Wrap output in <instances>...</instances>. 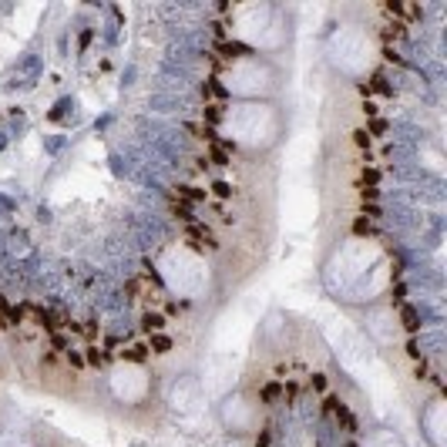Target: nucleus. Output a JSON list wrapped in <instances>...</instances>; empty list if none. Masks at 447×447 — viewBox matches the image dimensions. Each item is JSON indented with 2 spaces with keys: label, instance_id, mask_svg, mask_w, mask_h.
Instances as JSON below:
<instances>
[{
  "label": "nucleus",
  "instance_id": "1",
  "mask_svg": "<svg viewBox=\"0 0 447 447\" xmlns=\"http://www.w3.org/2000/svg\"><path fill=\"white\" fill-rule=\"evenodd\" d=\"M185 235H189V242L195 249H215V235L209 232V229H202V225H189Z\"/></svg>",
  "mask_w": 447,
  "mask_h": 447
},
{
  "label": "nucleus",
  "instance_id": "2",
  "mask_svg": "<svg viewBox=\"0 0 447 447\" xmlns=\"http://www.w3.org/2000/svg\"><path fill=\"white\" fill-rule=\"evenodd\" d=\"M400 320H403V326H407L410 333H417V326H420V316H417L410 306H403V310H400Z\"/></svg>",
  "mask_w": 447,
  "mask_h": 447
},
{
  "label": "nucleus",
  "instance_id": "3",
  "mask_svg": "<svg viewBox=\"0 0 447 447\" xmlns=\"http://www.w3.org/2000/svg\"><path fill=\"white\" fill-rule=\"evenodd\" d=\"M222 54L232 61V57H242V54H249V51H246V44H239V41H225V44H222Z\"/></svg>",
  "mask_w": 447,
  "mask_h": 447
},
{
  "label": "nucleus",
  "instance_id": "4",
  "mask_svg": "<svg viewBox=\"0 0 447 447\" xmlns=\"http://www.w3.org/2000/svg\"><path fill=\"white\" fill-rule=\"evenodd\" d=\"M141 326H145L148 333H158V330L165 326V316H158V313H145V320H141Z\"/></svg>",
  "mask_w": 447,
  "mask_h": 447
},
{
  "label": "nucleus",
  "instance_id": "5",
  "mask_svg": "<svg viewBox=\"0 0 447 447\" xmlns=\"http://www.w3.org/2000/svg\"><path fill=\"white\" fill-rule=\"evenodd\" d=\"M179 195L182 199H189V202H205V192L195 189V185H179Z\"/></svg>",
  "mask_w": 447,
  "mask_h": 447
},
{
  "label": "nucleus",
  "instance_id": "6",
  "mask_svg": "<svg viewBox=\"0 0 447 447\" xmlns=\"http://www.w3.org/2000/svg\"><path fill=\"white\" fill-rule=\"evenodd\" d=\"M152 347H155V353H168V350H172V340H168V336H152Z\"/></svg>",
  "mask_w": 447,
  "mask_h": 447
},
{
  "label": "nucleus",
  "instance_id": "7",
  "mask_svg": "<svg viewBox=\"0 0 447 447\" xmlns=\"http://www.w3.org/2000/svg\"><path fill=\"white\" fill-rule=\"evenodd\" d=\"M172 212L179 215L182 222H189V225H192V209H189V205H182V202H175V205H172Z\"/></svg>",
  "mask_w": 447,
  "mask_h": 447
},
{
  "label": "nucleus",
  "instance_id": "8",
  "mask_svg": "<svg viewBox=\"0 0 447 447\" xmlns=\"http://www.w3.org/2000/svg\"><path fill=\"white\" fill-rule=\"evenodd\" d=\"M212 189H215V195H219V199H229V195H232V185H229V182H215Z\"/></svg>",
  "mask_w": 447,
  "mask_h": 447
},
{
  "label": "nucleus",
  "instance_id": "9",
  "mask_svg": "<svg viewBox=\"0 0 447 447\" xmlns=\"http://www.w3.org/2000/svg\"><path fill=\"white\" fill-rule=\"evenodd\" d=\"M205 118H209V121H219V118H222V108H219V104H205Z\"/></svg>",
  "mask_w": 447,
  "mask_h": 447
},
{
  "label": "nucleus",
  "instance_id": "10",
  "mask_svg": "<svg viewBox=\"0 0 447 447\" xmlns=\"http://www.w3.org/2000/svg\"><path fill=\"white\" fill-rule=\"evenodd\" d=\"M212 162H215V165H232V162H229V155H225L222 148H212Z\"/></svg>",
  "mask_w": 447,
  "mask_h": 447
},
{
  "label": "nucleus",
  "instance_id": "11",
  "mask_svg": "<svg viewBox=\"0 0 447 447\" xmlns=\"http://www.w3.org/2000/svg\"><path fill=\"white\" fill-rule=\"evenodd\" d=\"M370 229H373V225H370L367 219H357V222H353V232H357V235H367Z\"/></svg>",
  "mask_w": 447,
  "mask_h": 447
},
{
  "label": "nucleus",
  "instance_id": "12",
  "mask_svg": "<svg viewBox=\"0 0 447 447\" xmlns=\"http://www.w3.org/2000/svg\"><path fill=\"white\" fill-rule=\"evenodd\" d=\"M353 141L360 148H370V131H353Z\"/></svg>",
  "mask_w": 447,
  "mask_h": 447
},
{
  "label": "nucleus",
  "instance_id": "13",
  "mask_svg": "<svg viewBox=\"0 0 447 447\" xmlns=\"http://www.w3.org/2000/svg\"><path fill=\"white\" fill-rule=\"evenodd\" d=\"M373 88L380 91V94H393V91H390V84H387V81H383L380 74H377V78H373Z\"/></svg>",
  "mask_w": 447,
  "mask_h": 447
},
{
  "label": "nucleus",
  "instance_id": "14",
  "mask_svg": "<svg viewBox=\"0 0 447 447\" xmlns=\"http://www.w3.org/2000/svg\"><path fill=\"white\" fill-rule=\"evenodd\" d=\"M262 397H266V400H276V397H279V387H276V383H269L266 390H262Z\"/></svg>",
  "mask_w": 447,
  "mask_h": 447
},
{
  "label": "nucleus",
  "instance_id": "15",
  "mask_svg": "<svg viewBox=\"0 0 447 447\" xmlns=\"http://www.w3.org/2000/svg\"><path fill=\"white\" fill-rule=\"evenodd\" d=\"M128 357L131 360H145V347H131L128 350Z\"/></svg>",
  "mask_w": 447,
  "mask_h": 447
},
{
  "label": "nucleus",
  "instance_id": "16",
  "mask_svg": "<svg viewBox=\"0 0 447 447\" xmlns=\"http://www.w3.org/2000/svg\"><path fill=\"white\" fill-rule=\"evenodd\" d=\"M403 296H407V289H403V286H397V289H393V303H397V306H403Z\"/></svg>",
  "mask_w": 447,
  "mask_h": 447
},
{
  "label": "nucleus",
  "instance_id": "17",
  "mask_svg": "<svg viewBox=\"0 0 447 447\" xmlns=\"http://www.w3.org/2000/svg\"><path fill=\"white\" fill-rule=\"evenodd\" d=\"M414 373H417V380H427V363H417Z\"/></svg>",
  "mask_w": 447,
  "mask_h": 447
},
{
  "label": "nucleus",
  "instance_id": "18",
  "mask_svg": "<svg viewBox=\"0 0 447 447\" xmlns=\"http://www.w3.org/2000/svg\"><path fill=\"white\" fill-rule=\"evenodd\" d=\"M407 353H410V357H414V360L420 357V350H417V343H414V340H410V343H407Z\"/></svg>",
  "mask_w": 447,
  "mask_h": 447
}]
</instances>
